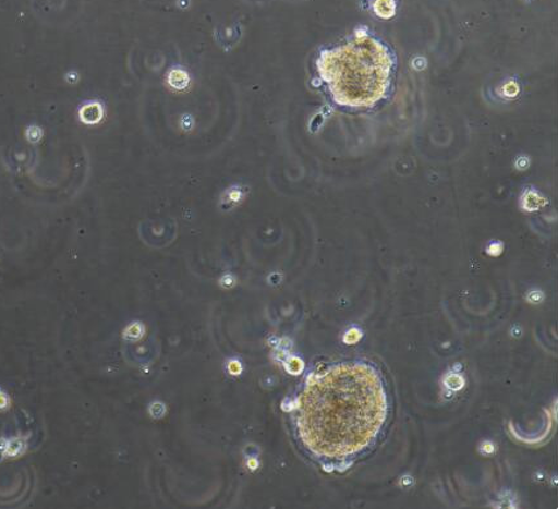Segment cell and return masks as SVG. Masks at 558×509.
Listing matches in <instances>:
<instances>
[{
  "instance_id": "1",
  "label": "cell",
  "mask_w": 558,
  "mask_h": 509,
  "mask_svg": "<svg viewBox=\"0 0 558 509\" xmlns=\"http://www.w3.org/2000/svg\"><path fill=\"white\" fill-rule=\"evenodd\" d=\"M296 410L311 452L327 459L356 456L377 440L387 421L384 378L367 363L336 364L307 381Z\"/></svg>"
},
{
  "instance_id": "2",
  "label": "cell",
  "mask_w": 558,
  "mask_h": 509,
  "mask_svg": "<svg viewBox=\"0 0 558 509\" xmlns=\"http://www.w3.org/2000/svg\"><path fill=\"white\" fill-rule=\"evenodd\" d=\"M316 66L338 105L371 108L390 88L393 60L379 40L360 35L323 52Z\"/></svg>"
},
{
  "instance_id": "3",
  "label": "cell",
  "mask_w": 558,
  "mask_h": 509,
  "mask_svg": "<svg viewBox=\"0 0 558 509\" xmlns=\"http://www.w3.org/2000/svg\"><path fill=\"white\" fill-rule=\"evenodd\" d=\"M378 3L380 5L387 7L388 3H390V2H378ZM392 5H395V3L391 2L390 7H392ZM385 11H387V9ZM392 15H395V7H392V9H388V13H383V12L379 13V16L385 17V19L391 17Z\"/></svg>"
}]
</instances>
